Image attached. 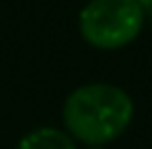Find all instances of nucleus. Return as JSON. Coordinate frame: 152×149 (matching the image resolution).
<instances>
[{
    "label": "nucleus",
    "instance_id": "f257e3e1",
    "mask_svg": "<svg viewBox=\"0 0 152 149\" xmlns=\"http://www.w3.org/2000/svg\"><path fill=\"white\" fill-rule=\"evenodd\" d=\"M134 114L132 99L113 83H88L73 90L62 107V121L71 138L102 147L128 130Z\"/></svg>",
    "mask_w": 152,
    "mask_h": 149
},
{
    "label": "nucleus",
    "instance_id": "f03ea898",
    "mask_svg": "<svg viewBox=\"0 0 152 149\" xmlns=\"http://www.w3.org/2000/svg\"><path fill=\"white\" fill-rule=\"evenodd\" d=\"M143 20L137 0H91L80 11V33L95 48L115 50L137 40Z\"/></svg>",
    "mask_w": 152,
    "mask_h": 149
},
{
    "label": "nucleus",
    "instance_id": "7ed1b4c3",
    "mask_svg": "<svg viewBox=\"0 0 152 149\" xmlns=\"http://www.w3.org/2000/svg\"><path fill=\"white\" fill-rule=\"evenodd\" d=\"M18 149H75V143L57 127H38L20 138Z\"/></svg>",
    "mask_w": 152,
    "mask_h": 149
},
{
    "label": "nucleus",
    "instance_id": "20e7f679",
    "mask_svg": "<svg viewBox=\"0 0 152 149\" xmlns=\"http://www.w3.org/2000/svg\"><path fill=\"white\" fill-rule=\"evenodd\" d=\"M143 9V13H152V0H137Z\"/></svg>",
    "mask_w": 152,
    "mask_h": 149
},
{
    "label": "nucleus",
    "instance_id": "39448f33",
    "mask_svg": "<svg viewBox=\"0 0 152 149\" xmlns=\"http://www.w3.org/2000/svg\"><path fill=\"white\" fill-rule=\"evenodd\" d=\"M93 149H102V147H93Z\"/></svg>",
    "mask_w": 152,
    "mask_h": 149
}]
</instances>
